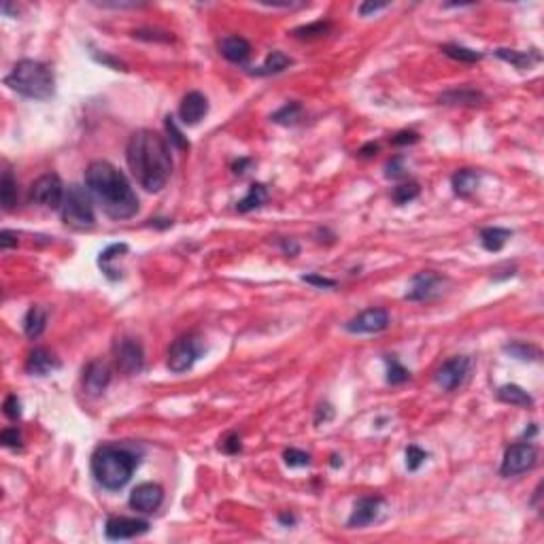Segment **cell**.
Returning a JSON list of instances; mask_svg holds the SVG:
<instances>
[{
	"label": "cell",
	"instance_id": "cell-1",
	"mask_svg": "<svg viewBox=\"0 0 544 544\" xmlns=\"http://www.w3.org/2000/svg\"><path fill=\"white\" fill-rule=\"evenodd\" d=\"M130 173L147 192H159L173 175V157L166 139L155 130H139L126 147Z\"/></svg>",
	"mask_w": 544,
	"mask_h": 544
},
{
	"label": "cell",
	"instance_id": "cell-2",
	"mask_svg": "<svg viewBox=\"0 0 544 544\" xmlns=\"http://www.w3.org/2000/svg\"><path fill=\"white\" fill-rule=\"evenodd\" d=\"M86 185L102 206L104 215L111 220H130L139 213V198H136L134 189L130 187L126 175L117 171L111 162H92L86 171Z\"/></svg>",
	"mask_w": 544,
	"mask_h": 544
},
{
	"label": "cell",
	"instance_id": "cell-3",
	"mask_svg": "<svg viewBox=\"0 0 544 544\" xmlns=\"http://www.w3.org/2000/svg\"><path fill=\"white\" fill-rule=\"evenodd\" d=\"M136 466H139V457L126 447L102 445L92 455V474L96 483L108 492H117L128 485Z\"/></svg>",
	"mask_w": 544,
	"mask_h": 544
},
{
	"label": "cell",
	"instance_id": "cell-4",
	"mask_svg": "<svg viewBox=\"0 0 544 544\" xmlns=\"http://www.w3.org/2000/svg\"><path fill=\"white\" fill-rule=\"evenodd\" d=\"M5 84L19 96L30 100H49L56 90L51 68L39 60H19L5 77Z\"/></svg>",
	"mask_w": 544,
	"mask_h": 544
},
{
	"label": "cell",
	"instance_id": "cell-5",
	"mask_svg": "<svg viewBox=\"0 0 544 544\" xmlns=\"http://www.w3.org/2000/svg\"><path fill=\"white\" fill-rule=\"evenodd\" d=\"M62 220L66 226L75 230H90L96 224L94 215V204H92V194L90 189L81 185H70L64 194L62 202Z\"/></svg>",
	"mask_w": 544,
	"mask_h": 544
},
{
	"label": "cell",
	"instance_id": "cell-6",
	"mask_svg": "<svg viewBox=\"0 0 544 544\" xmlns=\"http://www.w3.org/2000/svg\"><path fill=\"white\" fill-rule=\"evenodd\" d=\"M64 194L66 192H64V185H62L60 177L53 175V173H47L32 183L30 202L39 204L43 208H49V211H58V208H62Z\"/></svg>",
	"mask_w": 544,
	"mask_h": 544
},
{
	"label": "cell",
	"instance_id": "cell-7",
	"mask_svg": "<svg viewBox=\"0 0 544 544\" xmlns=\"http://www.w3.org/2000/svg\"><path fill=\"white\" fill-rule=\"evenodd\" d=\"M538 464V449L532 443H516L510 445L504 453L500 474L502 476H519L527 470H532Z\"/></svg>",
	"mask_w": 544,
	"mask_h": 544
},
{
	"label": "cell",
	"instance_id": "cell-8",
	"mask_svg": "<svg viewBox=\"0 0 544 544\" xmlns=\"http://www.w3.org/2000/svg\"><path fill=\"white\" fill-rule=\"evenodd\" d=\"M200 356H202V347H200L198 338H194V336L177 338L168 349V370L175 374L187 372L200 360Z\"/></svg>",
	"mask_w": 544,
	"mask_h": 544
},
{
	"label": "cell",
	"instance_id": "cell-9",
	"mask_svg": "<svg viewBox=\"0 0 544 544\" xmlns=\"http://www.w3.org/2000/svg\"><path fill=\"white\" fill-rule=\"evenodd\" d=\"M445 285H447V277L436 275V272H431V270H425L411 279V287H408L404 298L411 302H427V300H434V298H438L445 291Z\"/></svg>",
	"mask_w": 544,
	"mask_h": 544
},
{
	"label": "cell",
	"instance_id": "cell-10",
	"mask_svg": "<svg viewBox=\"0 0 544 544\" xmlns=\"http://www.w3.org/2000/svg\"><path fill=\"white\" fill-rule=\"evenodd\" d=\"M472 370V360L468 356H457L447 360L438 370H436V383L445 391H455L468 380Z\"/></svg>",
	"mask_w": 544,
	"mask_h": 544
},
{
	"label": "cell",
	"instance_id": "cell-11",
	"mask_svg": "<svg viewBox=\"0 0 544 544\" xmlns=\"http://www.w3.org/2000/svg\"><path fill=\"white\" fill-rule=\"evenodd\" d=\"M115 364L128 376L139 374L143 370V366H145L143 344L136 338H128V336L117 340V344H115Z\"/></svg>",
	"mask_w": 544,
	"mask_h": 544
},
{
	"label": "cell",
	"instance_id": "cell-12",
	"mask_svg": "<svg viewBox=\"0 0 544 544\" xmlns=\"http://www.w3.org/2000/svg\"><path fill=\"white\" fill-rule=\"evenodd\" d=\"M389 313L385 309H366L358 317H353L344 323V330L349 334H376L387 330Z\"/></svg>",
	"mask_w": 544,
	"mask_h": 544
},
{
	"label": "cell",
	"instance_id": "cell-13",
	"mask_svg": "<svg viewBox=\"0 0 544 544\" xmlns=\"http://www.w3.org/2000/svg\"><path fill=\"white\" fill-rule=\"evenodd\" d=\"M385 508V500L380 496H364L356 502L351 510L347 525L349 527H366L380 519V512Z\"/></svg>",
	"mask_w": 544,
	"mask_h": 544
},
{
	"label": "cell",
	"instance_id": "cell-14",
	"mask_svg": "<svg viewBox=\"0 0 544 544\" xmlns=\"http://www.w3.org/2000/svg\"><path fill=\"white\" fill-rule=\"evenodd\" d=\"M149 532V521L132 519V516H108L104 534L108 540H130Z\"/></svg>",
	"mask_w": 544,
	"mask_h": 544
},
{
	"label": "cell",
	"instance_id": "cell-15",
	"mask_svg": "<svg viewBox=\"0 0 544 544\" xmlns=\"http://www.w3.org/2000/svg\"><path fill=\"white\" fill-rule=\"evenodd\" d=\"M162 502H164V489L155 483H141L130 494V506L139 512H155Z\"/></svg>",
	"mask_w": 544,
	"mask_h": 544
},
{
	"label": "cell",
	"instance_id": "cell-16",
	"mask_svg": "<svg viewBox=\"0 0 544 544\" xmlns=\"http://www.w3.org/2000/svg\"><path fill=\"white\" fill-rule=\"evenodd\" d=\"M208 113V100L200 92H189L183 96L179 106V117L185 126H196Z\"/></svg>",
	"mask_w": 544,
	"mask_h": 544
},
{
	"label": "cell",
	"instance_id": "cell-17",
	"mask_svg": "<svg viewBox=\"0 0 544 544\" xmlns=\"http://www.w3.org/2000/svg\"><path fill=\"white\" fill-rule=\"evenodd\" d=\"M111 383V368L104 362H92L84 372V389L88 396H100Z\"/></svg>",
	"mask_w": 544,
	"mask_h": 544
},
{
	"label": "cell",
	"instance_id": "cell-18",
	"mask_svg": "<svg viewBox=\"0 0 544 544\" xmlns=\"http://www.w3.org/2000/svg\"><path fill=\"white\" fill-rule=\"evenodd\" d=\"M220 53L232 64H244L251 56V43L242 37L230 35L220 41Z\"/></svg>",
	"mask_w": 544,
	"mask_h": 544
},
{
	"label": "cell",
	"instance_id": "cell-19",
	"mask_svg": "<svg viewBox=\"0 0 544 544\" xmlns=\"http://www.w3.org/2000/svg\"><path fill=\"white\" fill-rule=\"evenodd\" d=\"M58 368H60V362L43 347L30 351L28 362H26V372L32 374V376H47Z\"/></svg>",
	"mask_w": 544,
	"mask_h": 544
},
{
	"label": "cell",
	"instance_id": "cell-20",
	"mask_svg": "<svg viewBox=\"0 0 544 544\" xmlns=\"http://www.w3.org/2000/svg\"><path fill=\"white\" fill-rule=\"evenodd\" d=\"M496 56L508 64H512L519 70H527L534 64L540 62V53L538 51H516V49H496Z\"/></svg>",
	"mask_w": 544,
	"mask_h": 544
},
{
	"label": "cell",
	"instance_id": "cell-21",
	"mask_svg": "<svg viewBox=\"0 0 544 544\" xmlns=\"http://www.w3.org/2000/svg\"><path fill=\"white\" fill-rule=\"evenodd\" d=\"M480 183V175L472 168H464L453 175L451 179V185H453V192L461 198H468L476 192V187Z\"/></svg>",
	"mask_w": 544,
	"mask_h": 544
},
{
	"label": "cell",
	"instance_id": "cell-22",
	"mask_svg": "<svg viewBox=\"0 0 544 544\" xmlns=\"http://www.w3.org/2000/svg\"><path fill=\"white\" fill-rule=\"evenodd\" d=\"M512 236L510 230L506 228H498V226H492V228H483L480 230V244L487 249V251H500L504 244L508 242V238Z\"/></svg>",
	"mask_w": 544,
	"mask_h": 544
},
{
	"label": "cell",
	"instance_id": "cell-23",
	"mask_svg": "<svg viewBox=\"0 0 544 544\" xmlns=\"http://www.w3.org/2000/svg\"><path fill=\"white\" fill-rule=\"evenodd\" d=\"M45 325H47V311L45 309L32 307L28 313H26V317H23V332L30 340L39 338L45 332Z\"/></svg>",
	"mask_w": 544,
	"mask_h": 544
},
{
	"label": "cell",
	"instance_id": "cell-24",
	"mask_svg": "<svg viewBox=\"0 0 544 544\" xmlns=\"http://www.w3.org/2000/svg\"><path fill=\"white\" fill-rule=\"evenodd\" d=\"M498 398L510 406H519V408H532L534 398L519 385H502L498 389Z\"/></svg>",
	"mask_w": 544,
	"mask_h": 544
},
{
	"label": "cell",
	"instance_id": "cell-25",
	"mask_svg": "<svg viewBox=\"0 0 544 544\" xmlns=\"http://www.w3.org/2000/svg\"><path fill=\"white\" fill-rule=\"evenodd\" d=\"M291 64V58L285 56L283 51H272L270 56L266 58V62L258 68L251 70V75L255 77H268V75H277V72H283L287 66Z\"/></svg>",
	"mask_w": 544,
	"mask_h": 544
},
{
	"label": "cell",
	"instance_id": "cell-26",
	"mask_svg": "<svg viewBox=\"0 0 544 544\" xmlns=\"http://www.w3.org/2000/svg\"><path fill=\"white\" fill-rule=\"evenodd\" d=\"M266 200H268V189H266V185L253 183V185L249 187L247 196H244V198L236 204V211H238V213H249V211H253V208H260Z\"/></svg>",
	"mask_w": 544,
	"mask_h": 544
},
{
	"label": "cell",
	"instance_id": "cell-27",
	"mask_svg": "<svg viewBox=\"0 0 544 544\" xmlns=\"http://www.w3.org/2000/svg\"><path fill=\"white\" fill-rule=\"evenodd\" d=\"M332 32V21H313V23H307V26H300V28H295L291 35L300 41H315V39H323Z\"/></svg>",
	"mask_w": 544,
	"mask_h": 544
},
{
	"label": "cell",
	"instance_id": "cell-28",
	"mask_svg": "<svg viewBox=\"0 0 544 544\" xmlns=\"http://www.w3.org/2000/svg\"><path fill=\"white\" fill-rule=\"evenodd\" d=\"M485 100V96L476 90H451L447 94L440 96V102L445 104H468V106H474V104H480Z\"/></svg>",
	"mask_w": 544,
	"mask_h": 544
},
{
	"label": "cell",
	"instance_id": "cell-29",
	"mask_svg": "<svg viewBox=\"0 0 544 544\" xmlns=\"http://www.w3.org/2000/svg\"><path fill=\"white\" fill-rule=\"evenodd\" d=\"M0 200H3L5 211H11L17 202V183L9 168L3 173V179H0Z\"/></svg>",
	"mask_w": 544,
	"mask_h": 544
},
{
	"label": "cell",
	"instance_id": "cell-30",
	"mask_svg": "<svg viewBox=\"0 0 544 544\" xmlns=\"http://www.w3.org/2000/svg\"><path fill=\"white\" fill-rule=\"evenodd\" d=\"M445 56L457 60V62H466V64H472V62H478L483 60V53L480 51H474V49H468V47H461V45H443L440 47Z\"/></svg>",
	"mask_w": 544,
	"mask_h": 544
},
{
	"label": "cell",
	"instance_id": "cell-31",
	"mask_svg": "<svg viewBox=\"0 0 544 544\" xmlns=\"http://www.w3.org/2000/svg\"><path fill=\"white\" fill-rule=\"evenodd\" d=\"M300 115H302V104L300 102H289V104H285L281 108V111H277L275 115H272V122L281 124V126H293V124H298Z\"/></svg>",
	"mask_w": 544,
	"mask_h": 544
},
{
	"label": "cell",
	"instance_id": "cell-32",
	"mask_svg": "<svg viewBox=\"0 0 544 544\" xmlns=\"http://www.w3.org/2000/svg\"><path fill=\"white\" fill-rule=\"evenodd\" d=\"M419 192H421V187L417 183H402L391 192V200L396 204H408L419 196Z\"/></svg>",
	"mask_w": 544,
	"mask_h": 544
},
{
	"label": "cell",
	"instance_id": "cell-33",
	"mask_svg": "<svg viewBox=\"0 0 544 544\" xmlns=\"http://www.w3.org/2000/svg\"><path fill=\"white\" fill-rule=\"evenodd\" d=\"M506 353H510L512 358L516 360H540V349L534 344H525V342H512L504 347Z\"/></svg>",
	"mask_w": 544,
	"mask_h": 544
},
{
	"label": "cell",
	"instance_id": "cell-34",
	"mask_svg": "<svg viewBox=\"0 0 544 544\" xmlns=\"http://www.w3.org/2000/svg\"><path fill=\"white\" fill-rule=\"evenodd\" d=\"M387 383L391 385H402L411 378V372H408L396 358H387Z\"/></svg>",
	"mask_w": 544,
	"mask_h": 544
},
{
	"label": "cell",
	"instance_id": "cell-35",
	"mask_svg": "<svg viewBox=\"0 0 544 544\" xmlns=\"http://www.w3.org/2000/svg\"><path fill=\"white\" fill-rule=\"evenodd\" d=\"M425 459H427V453H425L421 447L411 445V447L406 449V468L411 470V472L419 470V468L425 464Z\"/></svg>",
	"mask_w": 544,
	"mask_h": 544
},
{
	"label": "cell",
	"instance_id": "cell-36",
	"mask_svg": "<svg viewBox=\"0 0 544 544\" xmlns=\"http://www.w3.org/2000/svg\"><path fill=\"white\" fill-rule=\"evenodd\" d=\"M166 130H168V134H171V145H175L179 151H187V149H189V143H187V139L183 136V132L177 128V122H175L173 115H166Z\"/></svg>",
	"mask_w": 544,
	"mask_h": 544
},
{
	"label": "cell",
	"instance_id": "cell-37",
	"mask_svg": "<svg viewBox=\"0 0 544 544\" xmlns=\"http://www.w3.org/2000/svg\"><path fill=\"white\" fill-rule=\"evenodd\" d=\"M283 459L289 468H302V466H309L311 464V455L300 451V449H287L283 453Z\"/></svg>",
	"mask_w": 544,
	"mask_h": 544
},
{
	"label": "cell",
	"instance_id": "cell-38",
	"mask_svg": "<svg viewBox=\"0 0 544 544\" xmlns=\"http://www.w3.org/2000/svg\"><path fill=\"white\" fill-rule=\"evenodd\" d=\"M0 443H3L5 447H9V449L21 447V431H19L17 427H7V429H3V434H0Z\"/></svg>",
	"mask_w": 544,
	"mask_h": 544
},
{
	"label": "cell",
	"instance_id": "cell-39",
	"mask_svg": "<svg viewBox=\"0 0 544 544\" xmlns=\"http://www.w3.org/2000/svg\"><path fill=\"white\" fill-rule=\"evenodd\" d=\"M5 415L11 419V421H17L21 417V402L15 394H11L7 400H5Z\"/></svg>",
	"mask_w": 544,
	"mask_h": 544
},
{
	"label": "cell",
	"instance_id": "cell-40",
	"mask_svg": "<svg viewBox=\"0 0 544 544\" xmlns=\"http://www.w3.org/2000/svg\"><path fill=\"white\" fill-rule=\"evenodd\" d=\"M220 447H222V451L228 453V455L240 453V449H242V445H240V436H238V434H228V436L222 440Z\"/></svg>",
	"mask_w": 544,
	"mask_h": 544
},
{
	"label": "cell",
	"instance_id": "cell-41",
	"mask_svg": "<svg viewBox=\"0 0 544 544\" xmlns=\"http://www.w3.org/2000/svg\"><path fill=\"white\" fill-rule=\"evenodd\" d=\"M417 141H419V134H417V132H408V130L398 132L394 139H391L394 145H413V143H417Z\"/></svg>",
	"mask_w": 544,
	"mask_h": 544
},
{
	"label": "cell",
	"instance_id": "cell-42",
	"mask_svg": "<svg viewBox=\"0 0 544 544\" xmlns=\"http://www.w3.org/2000/svg\"><path fill=\"white\" fill-rule=\"evenodd\" d=\"M302 281L309 283V285H315V287H336L334 279H325V277H319V275H304Z\"/></svg>",
	"mask_w": 544,
	"mask_h": 544
},
{
	"label": "cell",
	"instance_id": "cell-43",
	"mask_svg": "<svg viewBox=\"0 0 544 544\" xmlns=\"http://www.w3.org/2000/svg\"><path fill=\"white\" fill-rule=\"evenodd\" d=\"M332 419H334V408H332L330 404H321V406L317 408L315 423L321 425V421H323V423H328V421H332Z\"/></svg>",
	"mask_w": 544,
	"mask_h": 544
},
{
	"label": "cell",
	"instance_id": "cell-44",
	"mask_svg": "<svg viewBox=\"0 0 544 544\" xmlns=\"http://www.w3.org/2000/svg\"><path fill=\"white\" fill-rule=\"evenodd\" d=\"M385 175H387L389 179H400V177H404V166H402V157H400V155L389 162Z\"/></svg>",
	"mask_w": 544,
	"mask_h": 544
},
{
	"label": "cell",
	"instance_id": "cell-45",
	"mask_svg": "<svg viewBox=\"0 0 544 544\" xmlns=\"http://www.w3.org/2000/svg\"><path fill=\"white\" fill-rule=\"evenodd\" d=\"M0 247H3L5 251L11 249V247H17V238H15V234L9 232V230H3V232H0Z\"/></svg>",
	"mask_w": 544,
	"mask_h": 544
},
{
	"label": "cell",
	"instance_id": "cell-46",
	"mask_svg": "<svg viewBox=\"0 0 544 544\" xmlns=\"http://www.w3.org/2000/svg\"><path fill=\"white\" fill-rule=\"evenodd\" d=\"M387 7H389L387 3H364V5L360 7V13H362V15H368V13H376V11L387 9Z\"/></svg>",
	"mask_w": 544,
	"mask_h": 544
},
{
	"label": "cell",
	"instance_id": "cell-47",
	"mask_svg": "<svg viewBox=\"0 0 544 544\" xmlns=\"http://www.w3.org/2000/svg\"><path fill=\"white\" fill-rule=\"evenodd\" d=\"M281 247L287 255H295L298 251H300V247H298V242L293 240H281Z\"/></svg>",
	"mask_w": 544,
	"mask_h": 544
},
{
	"label": "cell",
	"instance_id": "cell-48",
	"mask_svg": "<svg viewBox=\"0 0 544 544\" xmlns=\"http://www.w3.org/2000/svg\"><path fill=\"white\" fill-rule=\"evenodd\" d=\"M376 151H378V145H376V143H368V145H364V147L358 151V155H360V157H372Z\"/></svg>",
	"mask_w": 544,
	"mask_h": 544
},
{
	"label": "cell",
	"instance_id": "cell-49",
	"mask_svg": "<svg viewBox=\"0 0 544 544\" xmlns=\"http://www.w3.org/2000/svg\"><path fill=\"white\" fill-rule=\"evenodd\" d=\"M247 166H251V159H238L236 164L232 166V168H234V175H242V173H247V171H244Z\"/></svg>",
	"mask_w": 544,
	"mask_h": 544
},
{
	"label": "cell",
	"instance_id": "cell-50",
	"mask_svg": "<svg viewBox=\"0 0 544 544\" xmlns=\"http://www.w3.org/2000/svg\"><path fill=\"white\" fill-rule=\"evenodd\" d=\"M279 523H283V525H295V516L293 514H289V512H283V514H279Z\"/></svg>",
	"mask_w": 544,
	"mask_h": 544
}]
</instances>
